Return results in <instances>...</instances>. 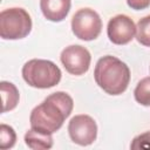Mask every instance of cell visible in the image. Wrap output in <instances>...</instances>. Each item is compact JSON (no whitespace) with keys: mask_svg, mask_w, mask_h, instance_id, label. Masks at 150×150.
<instances>
[{"mask_svg":"<svg viewBox=\"0 0 150 150\" xmlns=\"http://www.w3.org/2000/svg\"><path fill=\"white\" fill-rule=\"evenodd\" d=\"M96 84L107 94L117 96L123 94L130 82V69L125 62L112 55L98 59L94 69Z\"/></svg>","mask_w":150,"mask_h":150,"instance_id":"cell-2","label":"cell"},{"mask_svg":"<svg viewBox=\"0 0 150 150\" xmlns=\"http://www.w3.org/2000/svg\"><path fill=\"white\" fill-rule=\"evenodd\" d=\"M74 101L64 91H55L48 95L39 105H36L29 116L30 128L46 132H56L71 114Z\"/></svg>","mask_w":150,"mask_h":150,"instance_id":"cell-1","label":"cell"},{"mask_svg":"<svg viewBox=\"0 0 150 150\" xmlns=\"http://www.w3.org/2000/svg\"><path fill=\"white\" fill-rule=\"evenodd\" d=\"M0 91L2 97V112H7L15 109L20 100V93L15 84L8 81H1Z\"/></svg>","mask_w":150,"mask_h":150,"instance_id":"cell-11","label":"cell"},{"mask_svg":"<svg viewBox=\"0 0 150 150\" xmlns=\"http://www.w3.org/2000/svg\"><path fill=\"white\" fill-rule=\"evenodd\" d=\"M73 34L83 41H91L98 38L102 30V19L100 14L89 8H80L71 18Z\"/></svg>","mask_w":150,"mask_h":150,"instance_id":"cell-5","label":"cell"},{"mask_svg":"<svg viewBox=\"0 0 150 150\" xmlns=\"http://www.w3.org/2000/svg\"><path fill=\"white\" fill-rule=\"evenodd\" d=\"M60 60L69 74L80 76L88 71L91 62V55L86 47L80 45H70L63 48Z\"/></svg>","mask_w":150,"mask_h":150,"instance_id":"cell-7","label":"cell"},{"mask_svg":"<svg viewBox=\"0 0 150 150\" xmlns=\"http://www.w3.org/2000/svg\"><path fill=\"white\" fill-rule=\"evenodd\" d=\"M68 134L74 143L87 146L96 141L97 124L95 120L89 115H75L68 123Z\"/></svg>","mask_w":150,"mask_h":150,"instance_id":"cell-6","label":"cell"},{"mask_svg":"<svg viewBox=\"0 0 150 150\" xmlns=\"http://www.w3.org/2000/svg\"><path fill=\"white\" fill-rule=\"evenodd\" d=\"M131 149H145V150H150V130L145 131L143 134L137 135L131 144H130Z\"/></svg>","mask_w":150,"mask_h":150,"instance_id":"cell-15","label":"cell"},{"mask_svg":"<svg viewBox=\"0 0 150 150\" xmlns=\"http://www.w3.org/2000/svg\"><path fill=\"white\" fill-rule=\"evenodd\" d=\"M25 82L38 89L53 88L61 81V69L49 60L32 59L27 61L21 70Z\"/></svg>","mask_w":150,"mask_h":150,"instance_id":"cell-3","label":"cell"},{"mask_svg":"<svg viewBox=\"0 0 150 150\" xmlns=\"http://www.w3.org/2000/svg\"><path fill=\"white\" fill-rule=\"evenodd\" d=\"M128 6L135 11H142L150 6V0H127Z\"/></svg>","mask_w":150,"mask_h":150,"instance_id":"cell-16","label":"cell"},{"mask_svg":"<svg viewBox=\"0 0 150 150\" xmlns=\"http://www.w3.org/2000/svg\"><path fill=\"white\" fill-rule=\"evenodd\" d=\"M32 18L21 7H11L0 13V36L4 40H20L32 30Z\"/></svg>","mask_w":150,"mask_h":150,"instance_id":"cell-4","label":"cell"},{"mask_svg":"<svg viewBox=\"0 0 150 150\" xmlns=\"http://www.w3.org/2000/svg\"><path fill=\"white\" fill-rule=\"evenodd\" d=\"M25 143L28 148L33 150H46L50 149L54 144L52 134H46L30 128L25 134Z\"/></svg>","mask_w":150,"mask_h":150,"instance_id":"cell-10","label":"cell"},{"mask_svg":"<svg viewBox=\"0 0 150 150\" xmlns=\"http://www.w3.org/2000/svg\"><path fill=\"white\" fill-rule=\"evenodd\" d=\"M16 142V134L15 130L8 125L2 123L0 125V149L6 150L14 146Z\"/></svg>","mask_w":150,"mask_h":150,"instance_id":"cell-14","label":"cell"},{"mask_svg":"<svg viewBox=\"0 0 150 150\" xmlns=\"http://www.w3.org/2000/svg\"><path fill=\"white\" fill-rule=\"evenodd\" d=\"M71 7V0H40L43 16L52 22L63 21Z\"/></svg>","mask_w":150,"mask_h":150,"instance_id":"cell-9","label":"cell"},{"mask_svg":"<svg viewBox=\"0 0 150 150\" xmlns=\"http://www.w3.org/2000/svg\"><path fill=\"white\" fill-rule=\"evenodd\" d=\"M136 40L138 43L150 47V15L138 20L136 26Z\"/></svg>","mask_w":150,"mask_h":150,"instance_id":"cell-13","label":"cell"},{"mask_svg":"<svg viewBox=\"0 0 150 150\" xmlns=\"http://www.w3.org/2000/svg\"><path fill=\"white\" fill-rule=\"evenodd\" d=\"M134 97L137 103L144 107H150V76L143 77L134 90Z\"/></svg>","mask_w":150,"mask_h":150,"instance_id":"cell-12","label":"cell"},{"mask_svg":"<svg viewBox=\"0 0 150 150\" xmlns=\"http://www.w3.org/2000/svg\"><path fill=\"white\" fill-rule=\"evenodd\" d=\"M107 35L114 45H127L136 35V25L130 16L117 14L108 21Z\"/></svg>","mask_w":150,"mask_h":150,"instance_id":"cell-8","label":"cell"}]
</instances>
